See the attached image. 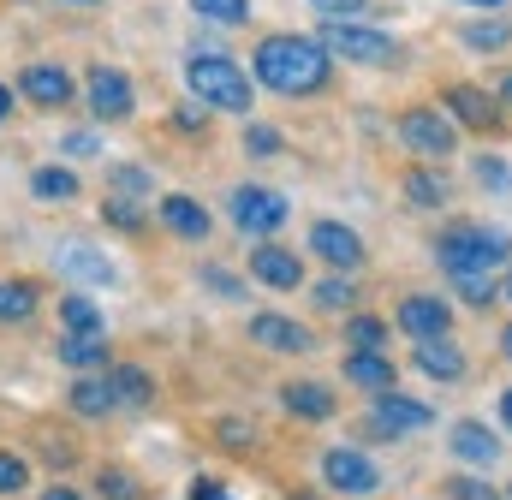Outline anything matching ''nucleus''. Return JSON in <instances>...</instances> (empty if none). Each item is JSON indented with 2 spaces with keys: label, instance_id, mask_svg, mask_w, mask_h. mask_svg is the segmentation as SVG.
<instances>
[{
  "label": "nucleus",
  "instance_id": "24",
  "mask_svg": "<svg viewBox=\"0 0 512 500\" xmlns=\"http://www.w3.org/2000/svg\"><path fill=\"white\" fill-rule=\"evenodd\" d=\"M36 316V286L30 280H0V322H30Z\"/></svg>",
  "mask_w": 512,
  "mask_h": 500
},
{
  "label": "nucleus",
  "instance_id": "41",
  "mask_svg": "<svg viewBox=\"0 0 512 500\" xmlns=\"http://www.w3.org/2000/svg\"><path fill=\"white\" fill-rule=\"evenodd\" d=\"M477 179H483V185H495V191H507V167H501V161H489V155L477 161Z\"/></svg>",
  "mask_w": 512,
  "mask_h": 500
},
{
  "label": "nucleus",
  "instance_id": "36",
  "mask_svg": "<svg viewBox=\"0 0 512 500\" xmlns=\"http://www.w3.org/2000/svg\"><path fill=\"white\" fill-rule=\"evenodd\" d=\"M447 495H453V500H501V489H489L483 477H459V483H453Z\"/></svg>",
  "mask_w": 512,
  "mask_h": 500
},
{
  "label": "nucleus",
  "instance_id": "49",
  "mask_svg": "<svg viewBox=\"0 0 512 500\" xmlns=\"http://www.w3.org/2000/svg\"><path fill=\"white\" fill-rule=\"evenodd\" d=\"M501 417H507V429H512V387L501 393Z\"/></svg>",
  "mask_w": 512,
  "mask_h": 500
},
{
  "label": "nucleus",
  "instance_id": "3",
  "mask_svg": "<svg viewBox=\"0 0 512 500\" xmlns=\"http://www.w3.org/2000/svg\"><path fill=\"white\" fill-rule=\"evenodd\" d=\"M322 48L340 54L346 66H393L399 60V42L387 30L352 24V18H322Z\"/></svg>",
  "mask_w": 512,
  "mask_h": 500
},
{
  "label": "nucleus",
  "instance_id": "22",
  "mask_svg": "<svg viewBox=\"0 0 512 500\" xmlns=\"http://www.w3.org/2000/svg\"><path fill=\"white\" fill-rule=\"evenodd\" d=\"M161 221H167V233H179V239H203V233H209V215H203V203H191V197H161Z\"/></svg>",
  "mask_w": 512,
  "mask_h": 500
},
{
  "label": "nucleus",
  "instance_id": "5",
  "mask_svg": "<svg viewBox=\"0 0 512 500\" xmlns=\"http://www.w3.org/2000/svg\"><path fill=\"white\" fill-rule=\"evenodd\" d=\"M227 209H233V227H239V233H251V239L280 233V227H286V215H292V203H286L280 191H268V185H239V191L227 197Z\"/></svg>",
  "mask_w": 512,
  "mask_h": 500
},
{
  "label": "nucleus",
  "instance_id": "33",
  "mask_svg": "<svg viewBox=\"0 0 512 500\" xmlns=\"http://www.w3.org/2000/svg\"><path fill=\"white\" fill-rule=\"evenodd\" d=\"M346 334H352V346H387V322H376V316H358Z\"/></svg>",
  "mask_w": 512,
  "mask_h": 500
},
{
  "label": "nucleus",
  "instance_id": "9",
  "mask_svg": "<svg viewBox=\"0 0 512 500\" xmlns=\"http://www.w3.org/2000/svg\"><path fill=\"white\" fill-rule=\"evenodd\" d=\"M310 250H316L328 268H340V274L364 268V239H358L352 227H340V221H316V227H310Z\"/></svg>",
  "mask_w": 512,
  "mask_h": 500
},
{
  "label": "nucleus",
  "instance_id": "38",
  "mask_svg": "<svg viewBox=\"0 0 512 500\" xmlns=\"http://www.w3.org/2000/svg\"><path fill=\"white\" fill-rule=\"evenodd\" d=\"M203 286H215L221 298H245V286H239L233 274H221V268H203Z\"/></svg>",
  "mask_w": 512,
  "mask_h": 500
},
{
  "label": "nucleus",
  "instance_id": "23",
  "mask_svg": "<svg viewBox=\"0 0 512 500\" xmlns=\"http://www.w3.org/2000/svg\"><path fill=\"white\" fill-rule=\"evenodd\" d=\"M60 268H66L72 280H90V286H108V280H114V262L96 256L90 245H66L60 250Z\"/></svg>",
  "mask_w": 512,
  "mask_h": 500
},
{
  "label": "nucleus",
  "instance_id": "31",
  "mask_svg": "<svg viewBox=\"0 0 512 500\" xmlns=\"http://www.w3.org/2000/svg\"><path fill=\"white\" fill-rule=\"evenodd\" d=\"M96 495H102V500H137V483H131L126 471H114V465H108V471L96 477Z\"/></svg>",
  "mask_w": 512,
  "mask_h": 500
},
{
  "label": "nucleus",
  "instance_id": "26",
  "mask_svg": "<svg viewBox=\"0 0 512 500\" xmlns=\"http://www.w3.org/2000/svg\"><path fill=\"white\" fill-rule=\"evenodd\" d=\"M114 387H120V405H149L155 399V381H149V370H137V364H120L114 370Z\"/></svg>",
  "mask_w": 512,
  "mask_h": 500
},
{
  "label": "nucleus",
  "instance_id": "4",
  "mask_svg": "<svg viewBox=\"0 0 512 500\" xmlns=\"http://www.w3.org/2000/svg\"><path fill=\"white\" fill-rule=\"evenodd\" d=\"M435 262H441L447 274L495 268V262H507V233H495V227H447V233L435 239Z\"/></svg>",
  "mask_w": 512,
  "mask_h": 500
},
{
  "label": "nucleus",
  "instance_id": "12",
  "mask_svg": "<svg viewBox=\"0 0 512 500\" xmlns=\"http://www.w3.org/2000/svg\"><path fill=\"white\" fill-rule=\"evenodd\" d=\"M251 340L256 346H268V352H292V358H304V352L316 346L310 328L292 322V316H251Z\"/></svg>",
  "mask_w": 512,
  "mask_h": 500
},
{
  "label": "nucleus",
  "instance_id": "16",
  "mask_svg": "<svg viewBox=\"0 0 512 500\" xmlns=\"http://www.w3.org/2000/svg\"><path fill=\"white\" fill-rule=\"evenodd\" d=\"M66 399H72L78 417H108V411L120 405V387H114V375H78Z\"/></svg>",
  "mask_w": 512,
  "mask_h": 500
},
{
  "label": "nucleus",
  "instance_id": "14",
  "mask_svg": "<svg viewBox=\"0 0 512 500\" xmlns=\"http://www.w3.org/2000/svg\"><path fill=\"white\" fill-rule=\"evenodd\" d=\"M447 114L465 125H477V131H489V125H501V102L489 96V90H477V84H453L447 90Z\"/></svg>",
  "mask_w": 512,
  "mask_h": 500
},
{
  "label": "nucleus",
  "instance_id": "28",
  "mask_svg": "<svg viewBox=\"0 0 512 500\" xmlns=\"http://www.w3.org/2000/svg\"><path fill=\"white\" fill-rule=\"evenodd\" d=\"M507 42H512V24H507V18L465 24V48H483V54H489V48H507Z\"/></svg>",
  "mask_w": 512,
  "mask_h": 500
},
{
  "label": "nucleus",
  "instance_id": "50",
  "mask_svg": "<svg viewBox=\"0 0 512 500\" xmlns=\"http://www.w3.org/2000/svg\"><path fill=\"white\" fill-rule=\"evenodd\" d=\"M501 108H507V114H512V78H507V84H501Z\"/></svg>",
  "mask_w": 512,
  "mask_h": 500
},
{
  "label": "nucleus",
  "instance_id": "35",
  "mask_svg": "<svg viewBox=\"0 0 512 500\" xmlns=\"http://www.w3.org/2000/svg\"><path fill=\"white\" fill-rule=\"evenodd\" d=\"M405 191H411V203H441V197H447V185H441V179H429V173H411V185H405Z\"/></svg>",
  "mask_w": 512,
  "mask_h": 500
},
{
  "label": "nucleus",
  "instance_id": "39",
  "mask_svg": "<svg viewBox=\"0 0 512 500\" xmlns=\"http://www.w3.org/2000/svg\"><path fill=\"white\" fill-rule=\"evenodd\" d=\"M173 125H179V131H203V125H209L203 102H185V108H173Z\"/></svg>",
  "mask_w": 512,
  "mask_h": 500
},
{
  "label": "nucleus",
  "instance_id": "42",
  "mask_svg": "<svg viewBox=\"0 0 512 500\" xmlns=\"http://www.w3.org/2000/svg\"><path fill=\"white\" fill-rule=\"evenodd\" d=\"M114 185H120V191H149V173H143V167H120Z\"/></svg>",
  "mask_w": 512,
  "mask_h": 500
},
{
  "label": "nucleus",
  "instance_id": "19",
  "mask_svg": "<svg viewBox=\"0 0 512 500\" xmlns=\"http://www.w3.org/2000/svg\"><path fill=\"white\" fill-rule=\"evenodd\" d=\"M417 370L435 375V381H459L465 375V352L441 334V340H417Z\"/></svg>",
  "mask_w": 512,
  "mask_h": 500
},
{
  "label": "nucleus",
  "instance_id": "15",
  "mask_svg": "<svg viewBox=\"0 0 512 500\" xmlns=\"http://www.w3.org/2000/svg\"><path fill=\"white\" fill-rule=\"evenodd\" d=\"M251 274L262 280V286H274V292H292V286L304 280V262H298L292 250H280V245H262L251 256Z\"/></svg>",
  "mask_w": 512,
  "mask_h": 500
},
{
  "label": "nucleus",
  "instance_id": "53",
  "mask_svg": "<svg viewBox=\"0 0 512 500\" xmlns=\"http://www.w3.org/2000/svg\"><path fill=\"white\" fill-rule=\"evenodd\" d=\"M72 6H96V0H72Z\"/></svg>",
  "mask_w": 512,
  "mask_h": 500
},
{
  "label": "nucleus",
  "instance_id": "30",
  "mask_svg": "<svg viewBox=\"0 0 512 500\" xmlns=\"http://www.w3.org/2000/svg\"><path fill=\"white\" fill-rule=\"evenodd\" d=\"M453 286H459V298H465V304H477V310H483V304L495 298V280H489V268H471V274H453Z\"/></svg>",
  "mask_w": 512,
  "mask_h": 500
},
{
  "label": "nucleus",
  "instance_id": "46",
  "mask_svg": "<svg viewBox=\"0 0 512 500\" xmlns=\"http://www.w3.org/2000/svg\"><path fill=\"white\" fill-rule=\"evenodd\" d=\"M221 441H233V447H251V429H239V423H221Z\"/></svg>",
  "mask_w": 512,
  "mask_h": 500
},
{
  "label": "nucleus",
  "instance_id": "47",
  "mask_svg": "<svg viewBox=\"0 0 512 500\" xmlns=\"http://www.w3.org/2000/svg\"><path fill=\"white\" fill-rule=\"evenodd\" d=\"M42 500H84V495H78V489H66V483H54V489H48Z\"/></svg>",
  "mask_w": 512,
  "mask_h": 500
},
{
  "label": "nucleus",
  "instance_id": "21",
  "mask_svg": "<svg viewBox=\"0 0 512 500\" xmlns=\"http://www.w3.org/2000/svg\"><path fill=\"white\" fill-rule=\"evenodd\" d=\"M60 364H72V370H102L108 364V334H60Z\"/></svg>",
  "mask_w": 512,
  "mask_h": 500
},
{
  "label": "nucleus",
  "instance_id": "1",
  "mask_svg": "<svg viewBox=\"0 0 512 500\" xmlns=\"http://www.w3.org/2000/svg\"><path fill=\"white\" fill-rule=\"evenodd\" d=\"M251 72H256V84H268L274 96H316L328 84L334 60L310 36H262L251 54Z\"/></svg>",
  "mask_w": 512,
  "mask_h": 500
},
{
  "label": "nucleus",
  "instance_id": "51",
  "mask_svg": "<svg viewBox=\"0 0 512 500\" xmlns=\"http://www.w3.org/2000/svg\"><path fill=\"white\" fill-rule=\"evenodd\" d=\"M501 352H507V358H512V328H507V334H501Z\"/></svg>",
  "mask_w": 512,
  "mask_h": 500
},
{
  "label": "nucleus",
  "instance_id": "43",
  "mask_svg": "<svg viewBox=\"0 0 512 500\" xmlns=\"http://www.w3.org/2000/svg\"><path fill=\"white\" fill-rule=\"evenodd\" d=\"M102 149V137H90V131H72L66 137V155H96Z\"/></svg>",
  "mask_w": 512,
  "mask_h": 500
},
{
  "label": "nucleus",
  "instance_id": "45",
  "mask_svg": "<svg viewBox=\"0 0 512 500\" xmlns=\"http://www.w3.org/2000/svg\"><path fill=\"white\" fill-rule=\"evenodd\" d=\"M191 495H197V500H227V489H221V483H209V477H197V483H191Z\"/></svg>",
  "mask_w": 512,
  "mask_h": 500
},
{
  "label": "nucleus",
  "instance_id": "27",
  "mask_svg": "<svg viewBox=\"0 0 512 500\" xmlns=\"http://www.w3.org/2000/svg\"><path fill=\"white\" fill-rule=\"evenodd\" d=\"M191 12L209 18V24H245L251 18V0H191Z\"/></svg>",
  "mask_w": 512,
  "mask_h": 500
},
{
  "label": "nucleus",
  "instance_id": "32",
  "mask_svg": "<svg viewBox=\"0 0 512 500\" xmlns=\"http://www.w3.org/2000/svg\"><path fill=\"white\" fill-rule=\"evenodd\" d=\"M24 483H30V471H24V459H18V453H6V447H0V495H18V489H24Z\"/></svg>",
  "mask_w": 512,
  "mask_h": 500
},
{
  "label": "nucleus",
  "instance_id": "54",
  "mask_svg": "<svg viewBox=\"0 0 512 500\" xmlns=\"http://www.w3.org/2000/svg\"><path fill=\"white\" fill-rule=\"evenodd\" d=\"M507 298H512V274H507Z\"/></svg>",
  "mask_w": 512,
  "mask_h": 500
},
{
  "label": "nucleus",
  "instance_id": "55",
  "mask_svg": "<svg viewBox=\"0 0 512 500\" xmlns=\"http://www.w3.org/2000/svg\"><path fill=\"white\" fill-rule=\"evenodd\" d=\"M292 500H310V495H292Z\"/></svg>",
  "mask_w": 512,
  "mask_h": 500
},
{
  "label": "nucleus",
  "instance_id": "7",
  "mask_svg": "<svg viewBox=\"0 0 512 500\" xmlns=\"http://www.w3.org/2000/svg\"><path fill=\"white\" fill-rule=\"evenodd\" d=\"M322 477H328V489H340V495H352V500H364V495L382 489V471H376L358 447H334V453L322 459Z\"/></svg>",
  "mask_w": 512,
  "mask_h": 500
},
{
  "label": "nucleus",
  "instance_id": "52",
  "mask_svg": "<svg viewBox=\"0 0 512 500\" xmlns=\"http://www.w3.org/2000/svg\"><path fill=\"white\" fill-rule=\"evenodd\" d=\"M471 6H507V0H471Z\"/></svg>",
  "mask_w": 512,
  "mask_h": 500
},
{
  "label": "nucleus",
  "instance_id": "6",
  "mask_svg": "<svg viewBox=\"0 0 512 500\" xmlns=\"http://www.w3.org/2000/svg\"><path fill=\"white\" fill-rule=\"evenodd\" d=\"M399 137H405V149L411 155H423V161H447L453 155V120L447 114H435V108H405L399 114Z\"/></svg>",
  "mask_w": 512,
  "mask_h": 500
},
{
  "label": "nucleus",
  "instance_id": "17",
  "mask_svg": "<svg viewBox=\"0 0 512 500\" xmlns=\"http://www.w3.org/2000/svg\"><path fill=\"white\" fill-rule=\"evenodd\" d=\"M280 405H286L292 417H310V423L334 417V393H328L322 381H286V387H280Z\"/></svg>",
  "mask_w": 512,
  "mask_h": 500
},
{
  "label": "nucleus",
  "instance_id": "44",
  "mask_svg": "<svg viewBox=\"0 0 512 500\" xmlns=\"http://www.w3.org/2000/svg\"><path fill=\"white\" fill-rule=\"evenodd\" d=\"M310 6H316V12H328V18H346V12H358L364 0H310Z\"/></svg>",
  "mask_w": 512,
  "mask_h": 500
},
{
  "label": "nucleus",
  "instance_id": "18",
  "mask_svg": "<svg viewBox=\"0 0 512 500\" xmlns=\"http://www.w3.org/2000/svg\"><path fill=\"white\" fill-rule=\"evenodd\" d=\"M453 453L465 465H495L501 459V441H495V429H483L477 417H465V423H453Z\"/></svg>",
  "mask_w": 512,
  "mask_h": 500
},
{
  "label": "nucleus",
  "instance_id": "48",
  "mask_svg": "<svg viewBox=\"0 0 512 500\" xmlns=\"http://www.w3.org/2000/svg\"><path fill=\"white\" fill-rule=\"evenodd\" d=\"M6 114H12V90L0 84V120H6Z\"/></svg>",
  "mask_w": 512,
  "mask_h": 500
},
{
  "label": "nucleus",
  "instance_id": "25",
  "mask_svg": "<svg viewBox=\"0 0 512 500\" xmlns=\"http://www.w3.org/2000/svg\"><path fill=\"white\" fill-rule=\"evenodd\" d=\"M60 316H66V334H102V310H96L84 292L60 298Z\"/></svg>",
  "mask_w": 512,
  "mask_h": 500
},
{
  "label": "nucleus",
  "instance_id": "20",
  "mask_svg": "<svg viewBox=\"0 0 512 500\" xmlns=\"http://www.w3.org/2000/svg\"><path fill=\"white\" fill-rule=\"evenodd\" d=\"M346 381H358V387H370V393H387V387H393V364H387V352L358 346V352L346 358Z\"/></svg>",
  "mask_w": 512,
  "mask_h": 500
},
{
  "label": "nucleus",
  "instance_id": "13",
  "mask_svg": "<svg viewBox=\"0 0 512 500\" xmlns=\"http://www.w3.org/2000/svg\"><path fill=\"white\" fill-rule=\"evenodd\" d=\"M24 96H30L36 108H66V102H72V78H66V66H48V60L24 66Z\"/></svg>",
  "mask_w": 512,
  "mask_h": 500
},
{
  "label": "nucleus",
  "instance_id": "34",
  "mask_svg": "<svg viewBox=\"0 0 512 500\" xmlns=\"http://www.w3.org/2000/svg\"><path fill=\"white\" fill-rule=\"evenodd\" d=\"M316 304H322V310H346V304H352V280H322V286H316Z\"/></svg>",
  "mask_w": 512,
  "mask_h": 500
},
{
  "label": "nucleus",
  "instance_id": "40",
  "mask_svg": "<svg viewBox=\"0 0 512 500\" xmlns=\"http://www.w3.org/2000/svg\"><path fill=\"white\" fill-rule=\"evenodd\" d=\"M245 143H251L256 155H274V149H280V131H268V125H251V131H245Z\"/></svg>",
  "mask_w": 512,
  "mask_h": 500
},
{
  "label": "nucleus",
  "instance_id": "10",
  "mask_svg": "<svg viewBox=\"0 0 512 500\" xmlns=\"http://www.w3.org/2000/svg\"><path fill=\"white\" fill-rule=\"evenodd\" d=\"M399 328H405L411 340H441V334L453 328V310H447L441 298H429V292H411V298L399 304Z\"/></svg>",
  "mask_w": 512,
  "mask_h": 500
},
{
  "label": "nucleus",
  "instance_id": "11",
  "mask_svg": "<svg viewBox=\"0 0 512 500\" xmlns=\"http://www.w3.org/2000/svg\"><path fill=\"white\" fill-rule=\"evenodd\" d=\"M435 423V411L423 405V399H405V393H376V429H387V435H411V429H429Z\"/></svg>",
  "mask_w": 512,
  "mask_h": 500
},
{
  "label": "nucleus",
  "instance_id": "37",
  "mask_svg": "<svg viewBox=\"0 0 512 500\" xmlns=\"http://www.w3.org/2000/svg\"><path fill=\"white\" fill-rule=\"evenodd\" d=\"M108 221H114V227H137V221H143V215H137V203H126V197H108Z\"/></svg>",
  "mask_w": 512,
  "mask_h": 500
},
{
  "label": "nucleus",
  "instance_id": "2",
  "mask_svg": "<svg viewBox=\"0 0 512 500\" xmlns=\"http://www.w3.org/2000/svg\"><path fill=\"white\" fill-rule=\"evenodd\" d=\"M185 84H191V96L197 102H209V108H227V114H251V78H245V66L239 60H227V54H191L185 60Z\"/></svg>",
  "mask_w": 512,
  "mask_h": 500
},
{
  "label": "nucleus",
  "instance_id": "8",
  "mask_svg": "<svg viewBox=\"0 0 512 500\" xmlns=\"http://www.w3.org/2000/svg\"><path fill=\"white\" fill-rule=\"evenodd\" d=\"M90 108H96V120H131L137 96L120 66H90Z\"/></svg>",
  "mask_w": 512,
  "mask_h": 500
},
{
  "label": "nucleus",
  "instance_id": "29",
  "mask_svg": "<svg viewBox=\"0 0 512 500\" xmlns=\"http://www.w3.org/2000/svg\"><path fill=\"white\" fill-rule=\"evenodd\" d=\"M30 191H36V197H78V179H72L66 167H42V173L30 179Z\"/></svg>",
  "mask_w": 512,
  "mask_h": 500
}]
</instances>
